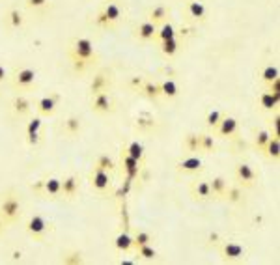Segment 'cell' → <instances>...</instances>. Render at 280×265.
<instances>
[{
	"label": "cell",
	"mask_w": 280,
	"mask_h": 265,
	"mask_svg": "<svg viewBox=\"0 0 280 265\" xmlns=\"http://www.w3.org/2000/svg\"><path fill=\"white\" fill-rule=\"evenodd\" d=\"M68 56L75 73H86L99 62V54L90 38H77L69 45Z\"/></svg>",
	"instance_id": "cell-1"
},
{
	"label": "cell",
	"mask_w": 280,
	"mask_h": 265,
	"mask_svg": "<svg viewBox=\"0 0 280 265\" xmlns=\"http://www.w3.org/2000/svg\"><path fill=\"white\" fill-rule=\"evenodd\" d=\"M21 215H23V202H21L19 194L12 189L6 190L2 194V200H0V217L10 226L19 222Z\"/></svg>",
	"instance_id": "cell-2"
},
{
	"label": "cell",
	"mask_w": 280,
	"mask_h": 265,
	"mask_svg": "<svg viewBox=\"0 0 280 265\" xmlns=\"http://www.w3.org/2000/svg\"><path fill=\"white\" fill-rule=\"evenodd\" d=\"M120 19H121L120 4L109 2V4L98 13V17H96V26H99V28H103V30H112L116 24L120 23Z\"/></svg>",
	"instance_id": "cell-3"
},
{
	"label": "cell",
	"mask_w": 280,
	"mask_h": 265,
	"mask_svg": "<svg viewBox=\"0 0 280 265\" xmlns=\"http://www.w3.org/2000/svg\"><path fill=\"white\" fill-rule=\"evenodd\" d=\"M24 230H26V234H28L34 241L41 243L47 237V234H49V222L45 220L43 215L36 213V215H32L28 220H26Z\"/></svg>",
	"instance_id": "cell-4"
},
{
	"label": "cell",
	"mask_w": 280,
	"mask_h": 265,
	"mask_svg": "<svg viewBox=\"0 0 280 265\" xmlns=\"http://www.w3.org/2000/svg\"><path fill=\"white\" fill-rule=\"evenodd\" d=\"M36 79H38V71L34 68H19V70L13 71L12 75V86L15 90H28L36 84Z\"/></svg>",
	"instance_id": "cell-5"
},
{
	"label": "cell",
	"mask_w": 280,
	"mask_h": 265,
	"mask_svg": "<svg viewBox=\"0 0 280 265\" xmlns=\"http://www.w3.org/2000/svg\"><path fill=\"white\" fill-rule=\"evenodd\" d=\"M219 252L223 256L224 261L228 263H237V261H243L246 256V248L237 241H224L221 247H219Z\"/></svg>",
	"instance_id": "cell-6"
},
{
	"label": "cell",
	"mask_w": 280,
	"mask_h": 265,
	"mask_svg": "<svg viewBox=\"0 0 280 265\" xmlns=\"http://www.w3.org/2000/svg\"><path fill=\"white\" fill-rule=\"evenodd\" d=\"M110 185H112V181H110V172H107V170H101V168H91L90 172V187L98 194L105 196L107 192L110 190Z\"/></svg>",
	"instance_id": "cell-7"
},
{
	"label": "cell",
	"mask_w": 280,
	"mask_h": 265,
	"mask_svg": "<svg viewBox=\"0 0 280 265\" xmlns=\"http://www.w3.org/2000/svg\"><path fill=\"white\" fill-rule=\"evenodd\" d=\"M91 110L99 116L114 112V99L109 92H99L91 95Z\"/></svg>",
	"instance_id": "cell-8"
},
{
	"label": "cell",
	"mask_w": 280,
	"mask_h": 265,
	"mask_svg": "<svg viewBox=\"0 0 280 265\" xmlns=\"http://www.w3.org/2000/svg\"><path fill=\"white\" fill-rule=\"evenodd\" d=\"M235 179H237V185H241L243 189H252L256 185L258 174L248 162H239L235 167Z\"/></svg>",
	"instance_id": "cell-9"
},
{
	"label": "cell",
	"mask_w": 280,
	"mask_h": 265,
	"mask_svg": "<svg viewBox=\"0 0 280 265\" xmlns=\"http://www.w3.org/2000/svg\"><path fill=\"white\" fill-rule=\"evenodd\" d=\"M239 131V121L234 116H223V120L219 121L217 127L213 129V132L219 139H234Z\"/></svg>",
	"instance_id": "cell-10"
},
{
	"label": "cell",
	"mask_w": 280,
	"mask_h": 265,
	"mask_svg": "<svg viewBox=\"0 0 280 265\" xmlns=\"http://www.w3.org/2000/svg\"><path fill=\"white\" fill-rule=\"evenodd\" d=\"M120 164H121V174L126 176L127 181H135V179L140 176L142 162L137 161V159H133L131 155H127L123 150H121V155H120Z\"/></svg>",
	"instance_id": "cell-11"
},
{
	"label": "cell",
	"mask_w": 280,
	"mask_h": 265,
	"mask_svg": "<svg viewBox=\"0 0 280 265\" xmlns=\"http://www.w3.org/2000/svg\"><path fill=\"white\" fill-rule=\"evenodd\" d=\"M79 190H80V183H79V178L75 174H69L66 178L62 179L60 183V198L64 200H75L79 196Z\"/></svg>",
	"instance_id": "cell-12"
},
{
	"label": "cell",
	"mask_w": 280,
	"mask_h": 265,
	"mask_svg": "<svg viewBox=\"0 0 280 265\" xmlns=\"http://www.w3.org/2000/svg\"><path fill=\"white\" fill-rule=\"evenodd\" d=\"M204 170V161L198 155H189L176 162L177 174H198Z\"/></svg>",
	"instance_id": "cell-13"
},
{
	"label": "cell",
	"mask_w": 280,
	"mask_h": 265,
	"mask_svg": "<svg viewBox=\"0 0 280 265\" xmlns=\"http://www.w3.org/2000/svg\"><path fill=\"white\" fill-rule=\"evenodd\" d=\"M155 34H157V24H153L151 21H142L135 26V38L142 43L155 41Z\"/></svg>",
	"instance_id": "cell-14"
},
{
	"label": "cell",
	"mask_w": 280,
	"mask_h": 265,
	"mask_svg": "<svg viewBox=\"0 0 280 265\" xmlns=\"http://www.w3.org/2000/svg\"><path fill=\"white\" fill-rule=\"evenodd\" d=\"M40 116H52L58 109V95H43L34 103Z\"/></svg>",
	"instance_id": "cell-15"
},
{
	"label": "cell",
	"mask_w": 280,
	"mask_h": 265,
	"mask_svg": "<svg viewBox=\"0 0 280 265\" xmlns=\"http://www.w3.org/2000/svg\"><path fill=\"white\" fill-rule=\"evenodd\" d=\"M82 129H84V125H82V118L80 116H68L66 120H64L62 123V131L64 135H68L69 139H75V137H79L80 132H82Z\"/></svg>",
	"instance_id": "cell-16"
},
{
	"label": "cell",
	"mask_w": 280,
	"mask_h": 265,
	"mask_svg": "<svg viewBox=\"0 0 280 265\" xmlns=\"http://www.w3.org/2000/svg\"><path fill=\"white\" fill-rule=\"evenodd\" d=\"M185 12H187V15L193 21H198V23H204L207 19V8L202 0H191V2H187Z\"/></svg>",
	"instance_id": "cell-17"
},
{
	"label": "cell",
	"mask_w": 280,
	"mask_h": 265,
	"mask_svg": "<svg viewBox=\"0 0 280 265\" xmlns=\"http://www.w3.org/2000/svg\"><path fill=\"white\" fill-rule=\"evenodd\" d=\"M110 84H112V79H110L109 73L107 71H99V73L94 75V79L90 82V93L94 95V93L99 92H109Z\"/></svg>",
	"instance_id": "cell-18"
},
{
	"label": "cell",
	"mask_w": 280,
	"mask_h": 265,
	"mask_svg": "<svg viewBox=\"0 0 280 265\" xmlns=\"http://www.w3.org/2000/svg\"><path fill=\"white\" fill-rule=\"evenodd\" d=\"M191 194L195 196L196 200H200V202H207V200H211L209 181H206V179H195V181L191 183Z\"/></svg>",
	"instance_id": "cell-19"
},
{
	"label": "cell",
	"mask_w": 280,
	"mask_h": 265,
	"mask_svg": "<svg viewBox=\"0 0 280 265\" xmlns=\"http://www.w3.org/2000/svg\"><path fill=\"white\" fill-rule=\"evenodd\" d=\"M32 101H30V97H26V95H23V93H19V95H15L12 101V109L13 112H15V116H19V118H23V116H28L30 110H32Z\"/></svg>",
	"instance_id": "cell-20"
},
{
	"label": "cell",
	"mask_w": 280,
	"mask_h": 265,
	"mask_svg": "<svg viewBox=\"0 0 280 265\" xmlns=\"http://www.w3.org/2000/svg\"><path fill=\"white\" fill-rule=\"evenodd\" d=\"M41 125H43V121H41L40 116H36V118H32V120L28 121V125H26V142H28L30 146H38L40 144V129Z\"/></svg>",
	"instance_id": "cell-21"
},
{
	"label": "cell",
	"mask_w": 280,
	"mask_h": 265,
	"mask_svg": "<svg viewBox=\"0 0 280 265\" xmlns=\"http://www.w3.org/2000/svg\"><path fill=\"white\" fill-rule=\"evenodd\" d=\"M226 189H228V181H226V178H224V176H215V178L209 181L211 200H224Z\"/></svg>",
	"instance_id": "cell-22"
},
{
	"label": "cell",
	"mask_w": 280,
	"mask_h": 265,
	"mask_svg": "<svg viewBox=\"0 0 280 265\" xmlns=\"http://www.w3.org/2000/svg\"><path fill=\"white\" fill-rule=\"evenodd\" d=\"M138 92L142 93L144 97H148L149 101H157V99L161 97L159 82H153V81H142L138 84Z\"/></svg>",
	"instance_id": "cell-23"
},
{
	"label": "cell",
	"mask_w": 280,
	"mask_h": 265,
	"mask_svg": "<svg viewBox=\"0 0 280 265\" xmlns=\"http://www.w3.org/2000/svg\"><path fill=\"white\" fill-rule=\"evenodd\" d=\"M60 183H62L60 178L43 179V190H41V194H45L47 198H51V200L60 198Z\"/></svg>",
	"instance_id": "cell-24"
},
{
	"label": "cell",
	"mask_w": 280,
	"mask_h": 265,
	"mask_svg": "<svg viewBox=\"0 0 280 265\" xmlns=\"http://www.w3.org/2000/svg\"><path fill=\"white\" fill-rule=\"evenodd\" d=\"M168 15H170V10L165 6V4H157V6L153 8H149V12H148V21H151L153 24H163L165 21H168Z\"/></svg>",
	"instance_id": "cell-25"
},
{
	"label": "cell",
	"mask_w": 280,
	"mask_h": 265,
	"mask_svg": "<svg viewBox=\"0 0 280 265\" xmlns=\"http://www.w3.org/2000/svg\"><path fill=\"white\" fill-rule=\"evenodd\" d=\"M278 103H280V93H271L269 90L260 93V107L263 110L274 112V110L278 109Z\"/></svg>",
	"instance_id": "cell-26"
},
{
	"label": "cell",
	"mask_w": 280,
	"mask_h": 265,
	"mask_svg": "<svg viewBox=\"0 0 280 265\" xmlns=\"http://www.w3.org/2000/svg\"><path fill=\"white\" fill-rule=\"evenodd\" d=\"M183 150L191 155L200 153V132H187L183 137Z\"/></svg>",
	"instance_id": "cell-27"
},
{
	"label": "cell",
	"mask_w": 280,
	"mask_h": 265,
	"mask_svg": "<svg viewBox=\"0 0 280 265\" xmlns=\"http://www.w3.org/2000/svg\"><path fill=\"white\" fill-rule=\"evenodd\" d=\"M262 153L267 157L269 161L278 162V159H280V139L276 137V135H271V139H269L267 146L263 148Z\"/></svg>",
	"instance_id": "cell-28"
},
{
	"label": "cell",
	"mask_w": 280,
	"mask_h": 265,
	"mask_svg": "<svg viewBox=\"0 0 280 265\" xmlns=\"http://www.w3.org/2000/svg\"><path fill=\"white\" fill-rule=\"evenodd\" d=\"M159 88H161V97L176 99L177 95H179V86H177L176 81H172V79H165V81H161Z\"/></svg>",
	"instance_id": "cell-29"
},
{
	"label": "cell",
	"mask_w": 280,
	"mask_h": 265,
	"mask_svg": "<svg viewBox=\"0 0 280 265\" xmlns=\"http://www.w3.org/2000/svg\"><path fill=\"white\" fill-rule=\"evenodd\" d=\"M170 38H177V30L170 21H165L163 24L157 26V34H155V41H166Z\"/></svg>",
	"instance_id": "cell-30"
},
{
	"label": "cell",
	"mask_w": 280,
	"mask_h": 265,
	"mask_svg": "<svg viewBox=\"0 0 280 265\" xmlns=\"http://www.w3.org/2000/svg\"><path fill=\"white\" fill-rule=\"evenodd\" d=\"M121 150L126 151L127 155H131L133 159H137V161L144 162V157H146V150H144V146L138 142V140H131V142H127Z\"/></svg>",
	"instance_id": "cell-31"
},
{
	"label": "cell",
	"mask_w": 280,
	"mask_h": 265,
	"mask_svg": "<svg viewBox=\"0 0 280 265\" xmlns=\"http://www.w3.org/2000/svg\"><path fill=\"white\" fill-rule=\"evenodd\" d=\"M114 248L120 252H131L133 250V236L129 231H120L114 237Z\"/></svg>",
	"instance_id": "cell-32"
},
{
	"label": "cell",
	"mask_w": 280,
	"mask_h": 265,
	"mask_svg": "<svg viewBox=\"0 0 280 265\" xmlns=\"http://www.w3.org/2000/svg\"><path fill=\"white\" fill-rule=\"evenodd\" d=\"M6 21H8V24H10V28H13V30H19L24 26V15L19 8H12V10L8 12Z\"/></svg>",
	"instance_id": "cell-33"
},
{
	"label": "cell",
	"mask_w": 280,
	"mask_h": 265,
	"mask_svg": "<svg viewBox=\"0 0 280 265\" xmlns=\"http://www.w3.org/2000/svg\"><path fill=\"white\" fill-rule=\"evenodd\" d=\"M179 49H181V41L177 40V38H170V40L166 41H161V52L168 58L176 56L177 52H179Z\"/></svg>",
	"instance_id": "cell-34"
},
{
	"label": "cell",
	"mask_w": 280,
	"mask_h": 265,
	"mask_svg": "<svg viewBox=\"0 0 280 265\" xmlns=\"http://www.w3.org/2000/svg\"><path fill=\"white\" fill-rule=\"evenodd\" d=\"M86 259H84V254L80 252V250H68V252L62 254V258H60V263L64 265H82Z\"/></svg>",
	"instance_id": "cell-35"
},
{
	"label": "cell",
	"mask_w": 280,
	"mask_h": 265,
	"mask_svg": "<svg viewBox=\"0 0 280 265\" xmlns=\"http://www.w3.org/2000/svg\"><path fill=\"white\" fill-rule=\"evenodd\" d=\"M224 200L232 206H237V204L243 202V187L241 185H232L226 189V194H224Z\"/></svg>",
	"instance_id": "cell-36"
},
{
	"label": "cell",
	"mask_w": 280,
	"mask_h": 265,
	"mask_svg": "<svg viewBox=\"0 0 280 265\" xmlns=\"http://www.w3.org/2000/svg\"><path fill=\"white\" fill-rule=\"evenodd\" d=\"M219 150L215 137L207 135V132H200V153H215Z\"/></svg>",
	"instance_id": "cell-37"
},
{
	"label": "cell",
	"mask_w": 280,
	"mask_h": 265,
	"mask_svg": "<svg viewBox=\"0 0 280 265\" xmlns=\"http://www.w3.org/2000/svg\"><path fill=\"white\" fill-rule=\"evenodd\" d=\"M137 123H135V127H137L138 131H151V129H155L157 127V120H155L153 116H149V114H140L137 118Z\"/></svg>",
	"instance_id": "cell-38"
},
{
	"label": "cell",
	"mask_w": 280,
	"mask_h": 265,
	"mask_svg": "<svg viewBox=\"0 0 280 265\" xmlns=\"http://www.w3.org/2000/svg\"><path fill=\"white\" fill-rule=\"evenodd\" d=\"M94 167L101 168V170H107V172H112L116 168V162L112 161L107 153H99V155L96 157V161H94Z\"/></svg>",
	"instance_id": "cell-39"
},
{
	"label": "cell",
	"mask_w": 280,
	"mask_h": 265,
	"mask_svg": "<svg viewBox=\"0 0 280 265\" xmlns=\"http://www.w3.org/2000/svg\"><path fill=\"white\" fill-rule=\"evenodd\" d=\"M280 77V71L276 65H265L260 73V79H262L263 84H269V82H273L274 79H278Z\"/></svg>",
	"instance_id": "cell-40"
},
{
	"label": "cell",
	"mask_w": 280,
	"mask_h": 265,
	"mask_svg": "<svg viewBox=\"0 0 280 265\" xmlns=\"http://www.w3.org/2000/svg\"><path fill=\"white\" fill-rule=\"evenodd\" d=\"M269 139H271V132H269V129H260V131H256V137H254V148L262 153L263 148L267 146Z\"/></svg>",
	"instance_id": "cell-41"
},
{
	"label": "cell",
	"mask_w": 280,
	"mask_h": 265,
	"mask_svg": "<svg viewBox=\"0 0 280 265\" xmlns=\"http://www.w3.org/2000/svg\"><path fill=\"white\" fill-rule=\"evenodd\" d=\"M153 241V236H151V231L148 230H138L135 236H133V248L137 247H142V245H148V243Z\"/></svg>",
	"instance_id": "cell-42"
},
{
	"label": "cell",
	"mask_w": 280,
	"mask_h": 265,
	"mask_svg": "<svg viewBox=\"0 0 280 265\" xmlns=\"http://www.w3.org/2000/svg\"><path fill=\"white\" fill-rule=\"evenodd\" d=\"M135 252H137L138 258H142V259H155L157 258V250L153 248V245L151 243H148V245H142V247H137V248H133Z\"/></svg>",
	"instance_id": "cell-43"
},
{
	"label": "cell",
	"mask_w": 280,
	"mask_h": 265,
	"mask_svg": "<svg viewBox=\"0 0 280 265\" xmlns=\"http://www.w3.org/2000/svg\"><path fill=\"white\" fill-rule=\"evenodd\" d=\"M223 116H224L223 112H221V110H217V109L209 110V112H207V116H206V127H207V129H211V131H213V129L217 127L219 121L223 120Z\"/></svg>",
	"instance_id": "cell-44"
},
{
	"label": "cell",
	"mask_w": 280,
	"mask_h": 265,
	"mask_svg": "<svg viewBox=\"0 0 280 265\" xmlns=\"http://www.w3.org/2000/svg\"><path fill=\"white\" fill-rule=\"evenodd\" d=\"M49 4H51V0H24V6L28 8V10H45V8H49Z\"/></svg>",
	"instance_id": "cell-45"
},
{
	"label": "cell",
	"mask_w": 280,
	"mask_h": 265,
	"mask_svg": "<svg viewBox=\"0 0 280 265\" xmlns=\"http://www.w3.org/2000/svg\"><path fill=\"white\" fill-rule=\"evenodd\" d=\"M278 120H280L278 110H274L273 118H271V127H273V131H269V132H271V135H276V137H280L278 135Z\"/></svg>",
	"instance_id": "cell-46"
},
{
	"label": "cell",
	"mask_w": 280,
	"mask_h": 265,
	"mask_svg": "<svg viewBox=\"0 0 280 265\" xmlns=\"http://www.w3.org/2000/svg\"><path fill=\"white\" fill-rule=\"evenodd\" d=\"M267 90L271 93H280V77H278V79H274L273 82H269Z\"/></svg>",
	"instance_id": "cell-47"
},
{
	"label": "cell",
	"mask_w": 280,
	"mask_h": 265,
	"mask_svg": "<svg viewBox=\"0 0 280 265\" xmlns=\"http://www.w3.org/2000/svg\"><path fill=\"white\" fill-rule=\"evenodd\" d=\"M4 81H8V71H6V68L0 63V82H4Z\"/></svg>",
	"instance_id": "cell-48"
},
{
	"label": "cell",
	"mask_w": 280,
	"mask_h": 265,
	"mask_svg": "<svg viewBox=\"0 0 280 265\" xmlns=\"http://www.w3.org/2000/svg\"><path fill=\"white\" fill-rule=\"evenodd\" d=\"M6 222H4V219H2V217H0V236H2V234H4V230H6Z\"/></svg>",
	"instance_id": "cell-49"
}]
</instances>
